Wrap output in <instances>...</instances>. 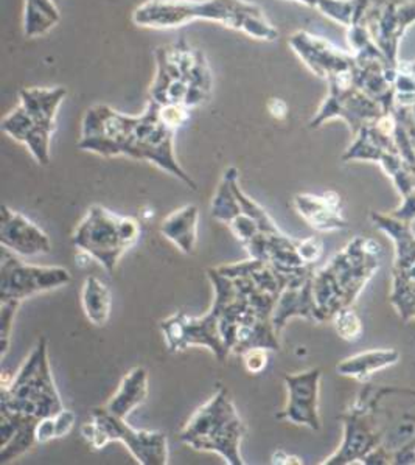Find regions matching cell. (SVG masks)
<instances>
[{
    "instance_id": "cell-1",
    "label": "cell",
    "mask_w": 415,
    "mask_h": 465,
    "mask_svg": "<svg viewBox=\"0 0 415 465\" xmlns=\"http://www.w3.org/2000/svg\"><path fill=\"white\" fill-rule=\"evenodd\" d=\"M174 133L163 119L161 106L152 100L139 115L124 114L108 104H94L83 117L78 148L98 156H128L154 163L196 190V183L174 154Z\"/></svg>"
},
{
    "instance_id": "cell-2",
    "label": "cell",
    "mask_w": 415,
    "mask_h": 465,
    "mask_svg": "<svg viewBox=\"0 0 415 465\" xmlns=\"http://www.w3.org/2000/svg\"><path fill=\"white\" fill-rule=\"evenodd\" d=\"M63 410L49 361V344L41 338L27 361L15 377L4 373L0 388V447L5 445L17 428L39 423Z\"/></svg>"
},
{
    "instance_id": "cell-3",
    "label": "cell",
    "mask_w": 415,
    "mask_h": 465,
    "mask_svg": "<svg viewBox=\"0 0 415 465\" xmlns=\"http://www.w3.org/2000/svg\"><path fill=\"white\" fill-rule=\"evenodd\" d=\"M193 21L216 22L266 43L279 38L263 10L246 0H146L133 13L135 25L145 28L181 27Z\"/></svg>"
},
{
    "instance_id": "cell-4",
    "label": "cell",
    "mask_w": 415,
    "mask_h": 465,
    "mask_svg": "<svg viewBox=\"0 0 415 465\" xmlns=\"http://www.w3.org/2000/svg\"><path fill=\"white\" fill-rule=\"evenodd\" d=\"M380 254L381 246L377 240L356 237L330 260L329 265L314 272V299L321 322L351 307L380 268Z\"/></svg>"
},
{
    "instance_id": "cell-5",
    "label": "cell",
    "mask_w": 415,
    "mask_h": 465,
    "mask_svg": "<svg viewBox=\"0 0 415 465\" xmlns=\"http://www.w3.org/2000/svg\"><path fill=\"white\" fill-rule=\"evenodd\" d=\"M212 84L209 61L183 39L156 50V75L150 87L154 104L198 108L211 97Z\"/></svg>"
},
{
    "instance_id": "cell-6",
    "label": "cell",
    "mask_w": 415,
    "mask_h": 465,
    "mask_svg": "<svg viewBox=\"0 0 415 465\" xmlns=\"http://www.w3.org/2000/svg\"><path fill=\"white\" fill-rule=\"evenodd\" d=\"M364 401L390 464H415V391L364 383Z\"/></svg>"
},
{
    "instance_id": "cell-7",
    "label": "cell",
    "mask_w": 415,
    "mask_h": 465,
    "mask_svg": "<svg viewBox=\"0 0 415 465\" xmlns=\"http://www.w3.org/2000/svg\"><path fill=\"white\" fill-rule=\"evenodd\" d=\"M244 434L246 428L231 395L226 388H220L211 401L194 412L179 438L193 450L222 456L227 464L243 465Z\"/></svg>"
},
{
    "instance_id": "cell-8",
    "label": "cell",
    "mask_w": 415,
    "mask_h": 465,
    "mask_svg": "<svg viewBox=\"0 0 415 465\" xmlns=\"http://www.w3.org/2000/svg\"><path fill=\"white\" fill-rule=\"evenodd\" d=\"M64 87H28L19 93V104L5 115L0 128L28 148L41 165L50 163L52 137L56 131L58 109L64 102Z\"/></svg>"
},
{
    "instance_id": "cell-9",
    "label": "cell",
    "mask_w": 415,
    "mask_h": 465,
    "mask_svg": "<svg viewBox=\"0 0 415 465\" xmlns=\"http://www.w3.org/2000/svg\"><path fill=\"white\" fill-rule=\"evenodd\" d=\"M141 237V223L131 217H120L103 206H92L74 232L76 248L97 260L114 272L120 257Z\"/></svg>"
},
{
    "instance_id": "cell-10",
    "label": "cell",
    "mask_w": 415,
    "mask_h": 465,
    "mask_svg": "<svg viewBox=\"0 0 415 465\" xmlns=\"http://www.w3.org/2000/svg\"><path fill=\"white\" fill-rule=\"evenodd\" d=\"M82 434L94 449L98 450L111 440H119L142 465H165L168 462L167 434L134 430L124 422V419L113 416L106 408L94 410L92 422L83 425Z\"/></svg>"
},
{
    "instance_id": "cell-11",
    "label": "cell",
    "mask_w": 415,
    "mask_h": 465,
    "mask_svg": "<svg viewBox=\"0 0 415 465\" xmlns=\"http://www.w3.org/2000/svg\"><path fill=\"white\" fill-rule=\"evenodd\" d=\"M329 84V95L321 104L318 113L310 120V128H319L331 119L345 120L353 135L358 134L362 126L372 124L386 113L381 104L362 93L356 86L355 71L349 76L333 80Z\"/></svg>"
},
{
    "instance_id": "cell-12",
    "label": "cell",
    "mask_w": 415,
    "mask_h": 465,
    "mask_svg": "<svg viewBox=\"0 0 415 465\" xmlns=\"http://www.w3.org/2000/svg\"><path fill=\"white\" fill-rule=\"evenodd\" d=\"M71 281V272L63 266L25 265L13 252L8 254V249L2 251L0 302H22L35 294L64 287Z\"/></svg>"
},
{
    "instance_id": "cell-13",
    "label": "cell",
    "mask_w": 415,
    "mask_h": 465,
    "mask_svg": "<svg viewBox=\"0 0 415 465\" xmlns=\"http://www.w3.org/2000/svg\"><path fill=\"white\" fill-rule=\"evenodd\" d=\"M161 331L165 336L168 351H185L190 346H204L211 349L218 361H226L232 353L222 336V321L215 307H212L204 316L192 318L178 313L163 321Z\"/></svg>"
},
{
    "instance_id": "cell-14",
    "label": "cell",
    "mask_w": 415,
    "mask_h": 465,
    "mask_svg": "<svg viewBox=\"0 0 415 465\" xmlns=\"http://www.w3.org/2000/svg\"><path fill=\"white\" fill-rule=\"evenodd\" d=\"M415 22V4L408 0H371L361 25L390 65L399 67L397 52L406 28Z\"/></svg>"
},
{
    "instance_id": "cell-15",
    "label": "cell",
    "mask_w": 415,
    "mask_h": 465,
    "mask_svg": "<svg viewBox=\"0 0 415 465\" xmlns=\"http://www.w3.org/2000/svg\"><path fill=\"white\" fill-rule=\"evenodd\" d=\"M290 47L310 71L327 83L351 75L355 71V56L321 36L307 32L292 33Z\"/></svg>"
},
{
    "instance_id": "cell-16",
    "label": "cell",
    "mask_w": 415,
    "mask_h": 465,
    "mask_svg": "<svg viewBox=\"0 0 415 465\" xmlns=\"http://www.w3.org/2000/svg\"><path fill=\"white\" fill-rule=\"evenodd\" d=\"M344 436L340 449L325 460V465H347L362 462L371 451L380 447V436L372 416L361 399H356L351 410L341 416Z\"/></svg>"
},
{
    "instance_id": "cell-17",
    "label": "cell",
    "mask_w": 415,
    "mask_h": 465,
    "mask_svg": "<svg viewBox=\"0 0 415 465\" xmlns=\"http://www.w3.org/2000/svg\"><path fill=\"white\" fill-rule=\"evenodd\" d=\"M322 372L321 369H310L305 372L286 375L288 403L283 411L277 414L279 420L303 425L310 430H321L319 416V383Z\"/></svg>"
},
{
    "instance_id": "cell-18",
    "label": "cell",
    "mask_w": 415,
    "mask_h": 465,
    "mask_svg": "<svg viewBox=\"0 0 415 465\" xmlns=\"http://www.w3.org/2000/svg\"><path fill=\"white\" fill-rule=\"evenodd\" d=\"M0 242H2V248L24 257L49 254L52 249L50 238L38 224H35L19 212L11 211L6 206H2Z\"/></svg>"
},
{
    "instance_id": "cell-19",
    "label": "cell",
    "mask_w": 415,
    "mask_h": 465,
    "mask_svg": "<svg viewBox=\"0 0 415 465\" xmlns=\"http://www.w3.org/2000/svg\"><path fill=\"white\" fill-rule=\"evenodd\" d=\"M313 277L314 271L294 277L288 283V287L282 292L272 313V324L279 335L291 318H303V320L321 322L318 305L314 299Z\"/></svg>"
},
{
    "instance_id": "cell-20",
    "label": "cell",
    "mask_w": 415,
    "mask_h": 465,
    "mask_svg": "<svg viewBox=\"0 0 415 465\" xmlns=\"http://www.w3.org/2000/svg\"><path fill=\"white\" fill-rule=\"evenodd\" d=\"M294 206L299 215L319 232H334L349 226L342 215L341 196L333 192L324 195L301 193L294 196Z\"/></svg>"
},
{
    "instance_id": "cell-21",
    "label": "cell",
    "mask_w": 415,
    "mask_h": 465,
    "mask_svg": "<svg viewBox=\"0 0 415 465\" xmlns=\"http://www.w3.org/2000/svg\"><path fill=\"white\" fill-rule=\"evenodd\" d=\"M198 222L200 209L190 204L170 213L161 224V233L168 242L176 244L183 254H193L198 240Z\"/></svg>"
},
{
    "instance_id": "cell-22",
    "label": "cell",
    "mask_w": 415,
    "mask_h": 465,
    "mask_svg": "<svg viewBox=\"0 0 415 465\" xmlns=\"http://www.w3.org/2000/svg\"><path fill=\"white\" fill-rule=\"evenodd\" d=\"M400 357V351L395 349H375L345 358L338 364L336 371L342 377H351L361 383H367L373 373L397 364Z\"/></svg>"
},
{
    "instance_id": "cell-23",
    "label": "cell",
    "mask_w": 415,
    "mask_h": 465,
    "mask_svg": "<svg viewBox=\"0 0 415 465\" xmlns=\"http://www.w3.org/2000/svg\"><path fill=\"white\" fill-rule=\"evenodd\" d=\"M146 395H148V373L143 368H135L122 380L119 390L104 408L113 416L126 419L145 401Z\"/></svg>"
},
{
    "instance_id": "cell-24",
    "label": "cell",
    "mask_w": 415,
    "mask_h": 465,
    "mask_svg": "<svg viewBox=\"0 0 415 465\" xmlns=\"http://www.w3.org/2000/svg\"><path fill=\"white\" fill-rule=\"evenodd\" d=\"M61 21V13L54 0H25L24 5V35L38 38L49 33Z\"/></svg>"
},
{
    "instance_id": "cell-25",
    "label": "cell",
    "mask_w": 415,
    "mask_h": 465,
    "mask_svg": "<svg viewBox=\"0 0 415 465\" xmlns=\"http://www.w3.org/2000/svg\"><path fill=\"white\" fill-rule=\"evenodd\" d=\"M82 301L84 314L92 324L102 327L108 322L111 314V292L104 282L95 276L87 277L83 285Z\"/></svg>"
},
{
    "instance_id": "cell-26",
    "label": "cell",
    "mask_w": 415,
    "mask_h": 465,
    "mask_svg": "<svg viewBox=\"0 0 415 465\" xmlns=\"http://www.w3.org/2000/svg\"><path fill=\"white\" fill-rule=\"evenodd\" d=\"M371 0H318L316 10L344 27L360 25Z\"/></svg>"
},
{
    "instance_id": "cell-27",
    "label": "cell",
    "mask_w": 415,
    "mask_h": 465,
    "mask_svg": "<svg viewBox=\"0 0 415 465\" xmlns=\"http://www.w3.org/2000/svg\"><path fill=\"white\" fill-rule=\"evenodd\" d=\"M211 212L212 217L218 220V222L226 223V224H229L233 218L242 213V207H240L237 195L233 192L231 174L227 170L224 176H222V183L216 189L213 200H212Z\"/></svg>"
},
{
    "instance_id": "cell-28",
    "label": "cell",
    "mask_w": 415,
    "mask_h": 465,
    "mask_svg": "<svg viewBox=\"0 0 415 465\" xmlns=\"http://www.w3.org/2000/svg\"><path fill=\"white\" fill-rule=\"evenodd\" d=\"M334 331L344 341H358L362 335V322L360 316L351 309H342L331 318Z\"/></svg>"
},
{
    "instance_id": "cell-29",
    "label": "cell",
    "mask_w": 415,
    "mask_h": 465,
    "mask_svg": "<svg viewBox=\"0 0 415 465\" xmlns=\"http://www.w3.org/2000/svg\"><path fill=\"white\" fill-rule=\"evenodd\" d=\"M19 301H8L0 305V340H2V358H5L8 347H10V335L13 331V322L16 318Z\"/></svg>"
},
{
    "instance_id": "cell-30",
    "label": "cell",
    "mask_w": 415,
    "mask_h": 465,
    "mask_svg": "<svg viewBox=\"0 0 415 465\" xmlns=\"http://www.w3.org/2000/svg\"><path fill=\"white\" fill-rule=\"evenodd\" d=\"M227 226L231 228L233 235H235L244 246H246L249 242H252L253 238L257 237V235L263 233L260 231L259 223L248 217L243 212H242L238 217L233 218L232 222L229 223Z\"/></svg>"
},
{
    "instance_id": "cell-31",
    "label": "cell",
    "mask_w": 415,
    "mask_h": 465,
    "mask_svg": "<svg viewBox=\"0 0 415 465\" xmlns=\"http://www.w3.org/2000/svg\"><path fill=\"white\" fill-rule=\"evenodd\" d=\"M299 254L307 265H314L324 254V244L316 237L299 240Z\"/></svg>"
},
{
    "instance_id": "cell-32",
    "label": "cell",
    "mask_w": 415,
    "mask_h": 465,
    "mask_svg": "<svg viewBox=\"0 0 415 465\" xmlns=\"http://www.w3.org/2000/svg\"><path fill=\"white\" fill-rule=\"evenodd\" d=\"M268 351H270L268 349H262V347L244 351L242 357H243L246 371L249 373H253V375L263 372L266 366H268V360H270L268 358Z\"/></svg>"
},
{
    "instance_id": "cell-33",
    "label": "cell",
    "mask_w": 415,
    "mask_h": 465,
    "mask_svg": "<svg viewBox=\"0 0 415 465\" xmlns=\"http://www.w3.org/2000/svg\"><path fill=\"white\" fill-rule=\"evenodd\" d=\"M54 417V430H56V438H64L71 433L72 428L75 425L76 416L69 410H61Z\"/></svg>"
},
{
    "instance_id": "cell-34",
    "label": "cell",
    "mask_w": 415,
    "mask_h": 465,
    "mask_svg": "<svg viewBox=\"0 0 415 465\" xmlns=\"http://www.w3.org/2000/svg\"><path fill=\"white\" fill-rule=\"evenodd\" d=\"M56 438V430H54V417H45L39 422L36 428V439L38 444H45L50 439Z\"/></svg>"
},
{
    "instance_id": "cell-35",
    "label": "cell",
    "mask_w": 415,
    "mask_h": 465,
    "mask_svg": "<svg viewBox=\"0 0 415 465\" xmlns=\"http://www.w3.org/2000/svg\"><path fill=\"white\" fill-rule=\"evenodd\" d=\"M268 109H270L271 115L275 119H285L288 115V106H286L285 102H282L281 98H272L268 104Z\"/></svg>"
},
{
    "instance_id": "cell-36",
    "label": "cell",
    "mask_w": 415,
    "mask_h": 465,
    "mask_svg": "<svg viewBox=\"0 0 415 465\" xmlns=\"http://www.w3.org/2000/svg\"><path fill=\"white\" fill-rule=\"evenodd\" d=\"M274 464H302V460L296 456L286 455L283 450H279L275 455H272Z\"/></svg>"
},
{
    "instance_id": "cell-37",
    "label": "cell",
    "mask_w": 415,
    "mask_h": 465,
    "mask_svg": "<svg viewBox=\"0 0 415 465\" xmlns=\"http://www.w3.org/2000/svg\"><path fill=\"white\" fill-rule=\"evenodd\" d=\"M294 2H299V4H303V5L311 6V8H314L318 0H294Z\"/></svg>"
}]
</instances>
